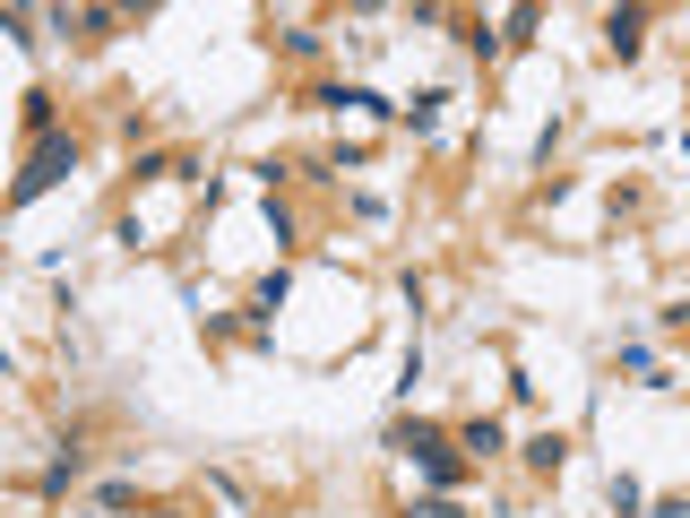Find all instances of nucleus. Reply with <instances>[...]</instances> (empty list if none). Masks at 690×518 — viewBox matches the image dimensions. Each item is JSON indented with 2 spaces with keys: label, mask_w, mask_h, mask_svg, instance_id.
<instances>
[{
  "label": "nucleus",
  "mask_w": 690,
  "mask_h": 518,
  "mask_svg": "<svg viewBox=\"0 0 690 518\" xmlns=\"http://www.w3.org/2000/svg\"><path fill=\"white\" fill-rule=\"evenodd\" d=\"M389 449H406V458H415L423 476H441V484H458V476H466V467H458V449H449V432H441V423H397V432H389Z\"/></svg>",
  "instance_id": "nucleus-1"
},
{
  "label": "nucleus",
  "mask_w": 690,
  "mask_h": 518,
  "mask_svg": "<svg viewBox=\"0 0 690 518\" xmlns=\"http://www.w3.org/2000/svg\"><path fill=\"white\" fill-rule=\"evenodd\" d=\"M70 164H78V138H70V130L35 138V156H26V173H17V208H26V199H44V190H52Z\"/></svg>",
  "instance_id": "nucleus-2"
},
{
  "label": "nucleus",
  "mask_w": 690,
  "mask_h": 518,
  "mask_svg": "<svg viewBox=\"0 0 690 518\" xmlns=\"http://www.w3.org/2000/svg\"><path fill=\"white\" fill-rule=\"evenodd\" d=\"M639 35H648V17H639V9H613V17H604V44H613L621 61L639 52Z\"/></svg>",
  "instance_id": "nucleus-3"
},
{
  "label": "nucleus",
  "mask_w": 690,
  "mask_h": 518,
  "mask_svg": "<svg viewBox=\"0 0 690 518\" xmlns=\"http://www.w3.org/2000/svg\"><path fill=\"white\" fill-rule=\"evenodd\" d=\"M458 449H466V458H501V449H509V432L483 415V423H466V432H458Z\"/></svg>",
  "instance_id": "nucleus-4"
},
{
  "label": "nucleus",
  "mask_w": 690,
  "mask_h": 518,
  "mask_svg": "<svg viewBox=\"0 0 690 518\" xmlns=\"http://www.w3.org/2000/svg\"><path fill=\"white\" fill-rule=\"evenodd\" d=\"M562 458H570V441H562V432H535V441H527V467H544V476H553Z\"/></svg>",
  "instance_id": "nucleus-5"
},
{
  "label": "nucleus",
  "mask_w": 690,
  "mask_h": 518,
  "mask_svg": "<svg viewBox=\"0 0 690 518\" xmlns=\"http://www.w3.org/2000/svg\"><path fill=\"white\" fill-rule=\"evenodd\" d=\"M78 467H87V458H78V449H61V458L44 467V493H70V476H78Z\"/></svg>",
  "instance_id": "nucleus-6"
},
{
  "label": "nucleus",
  "mask_w": 690,
  "mask_h": 518,
  "mask_svg": "<svg viewBox=\"0 0 690 518\" xmlns=\"http://www.w3.org/2000/svg\"><path fill=\"white\" fill-rule=\"evenodd\" d=\"M406 518H466V510H458V502H449V493H432V502H415V510H406Z\"/></svg>",
  "instance_id": "nucleus-7"
},
{
  "label": "nucleus",
  "mask_w": 690,
  "mask_h": 518,
  "mask_svg": "<svg viewBox=\"0 0 690 518\" xmlns=\"http://www.w3.org/2000/svg\"><path fill=\"white\" fill-rule=\"evenodd\" d=\"M164 518H173V510H164Z\"/></svg>",
  "instance_id": "nucleus-8"
}]
</instances>
